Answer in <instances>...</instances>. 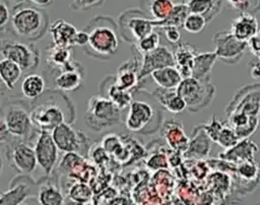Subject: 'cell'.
Instances as JSON below:
<instances>
[{"label":"cell","mask_w":260,"mask_h":205,"mask_svg":"<svg viewBox=\"0 0 260 205\" xmlns=\"http://www.w3.org/2000/svg\"><path fill=\"white\" fill-rule=\"evenodd\" d=\"M27 199H28V198H27ZM27 199H26V200H27ZM26 200H25V201H23V202H22V203H20V204H19V205H36V204H31V203H27V202H26Z\"/></svg>","instance_id":"49"},{"label":"cell","mask_w":260,"mask_h":205,"mask_svg":"<svg viewBox=\"0 0 260 205\" xmlns=\"http://www.w3.org/2000/svg\"><path fill=\"white\" fill-rule=\"evenodd\" d=\"M177 92L184 99L186 109L196 113L209 107L213 99L214 87L208 80H199L191 76L182 79Z\"/></svg>","instance_id":"4"},{"label":"cell","mask_w":260,"mask_h":205,"mask_svg":"<svg viewBox=\"0 0 260 205\" xmlns=\"http://www.w3.org/2000/svg\"><path fill=\"white\" fill-rule=\"evenodd\" d=\"M48 30L52 37L53 45L67 48L75 46L74 41L77 28L70 22L61 18L55 19L49 24Z\"/></svg>","instance_id":"16"},{"label":"cell","mask_w":260,"mask_h":205,"mask_svg":"<svg viewBox=\"0 0 260 205\" xmlns=\"http://www.w3.org/2000/svg\"><path fill=\"white\" fill-rule=\"evenodd\" d=\"M153 95L158 99L159 104L162 105L169 112L173 114H180L186 109V104L176 89H164L157 88Z\"/></svg>","instance_id":"25"},{"label":"cell","mask_w":260,"mask_h":205,"mask_svg":"<svg viewBox=\"0 0 260 205\" xmlns=\"http://www.w3.org/2000/svg\"><path fill=\"white\" fill-rule=\"evenodd\" d=\"M13 1H16V2H21V1H24V0H13Z\"/></svg>","instance_id":"52"},{"label":"cell","mask_w":260,"mask_h":205,"mask_svg":"<svg viewBox=\"0 0 260 205\" xmlns=\"http://www.w3.org/2000/svg\"><path fill=\"white\" fill-rule=\"evenodd\" d=\"M237 170L241 180H246V181L255 180L258 174L257 163H255V161L252 159L239 162Z\"/></svg>","instance_id":"39"},{"label":"cell","mask_w":260,"mask_h":205,"mask_svg":"<svg viewBox=\"0 0 260 205\" xmlns=\"http://www.w3.org/2000/svg\"><path fill=\"white\" fill-rule=\"evenodd\" d=\"M231 33L239 41L248 43L258 31V20L250 13H240L232 22Z\"/></svg>","instance_id":"18"},{"label":"cell","mask_w":260,"mask_h":205,"mask_svg":"<svg viewBox=\"0 0 260 205\" xmlns=\"http://www.w3.org/2000/svg\"><path fill=\"white\" fill-rule=\"evenodd\" d=\"M46 87L45 79L37 73L27 74L21 82V93L27 99H37L40 97Z\"/></svg>","instance_id":"28"},{"label":"cell","mask_w":260,"mask_h":205,"mask_svg":"<svg viewBox=\"0 0 260 205\" xmlns=\"http://www.w3.org/2000/svg\"><path fill=\"white\" fill-rule=\"evenodd\" d=\"M216 59L214 52L197 53L194 57L191 76L199 80H208L211 68Z\"/></svg>","instance_id":"24"},{"label":"cell","mask_w":260,"mask_h":205,"mask_svg":"<svg viewBox=\"0 0 260 205\" xmlns=\"http://www.w3.org/2000/svg\"><path fill=\"white\" fill-rule=\"evenodd\" d=\"M87 41H88L87 32L84 29L77 30V33L75 36L74 45L75 46H79V47H84L87 44Z\"/></svg>","instance_id":"44"},{"label":"cell","mask_w":260,"mask_h":205,"mask_svg":"<svg viewBox=\"0 0 260 205\" xmlns=\"http://www.w3.org/2000/svg\"><path fill=\"white\" fill-rule=\"evenodd\" d=\"M50 133L57 148L63 152L78 153L86 143V137L67 122L58 125Z\"/></svg>","instance_id":"11"},{"label":"cell","mask_w":260,"mask_h":205,"mask_svg":"<svg viewBox=\"0 0 260 205\" xmlns=\"http://www.w3.org/2000/svg\"><path fill=\"white\" fill-rule=\"evenodd\" d=\"M188 14H189V11L185 2L175 3L174 8L171 14L169 15V17L166 20L158 23L157 26H164V25H174L177 27L183 26V22Z\"/></svg>","instance_id":"34"},{"label":"cell","mask_w":260,"mask_h":205,"mask_svg":"<svg viewBox=\"0 0 260 205\" xmlns=\"http://www.w3.org/2000/svg\"><path fill=\"white\" fill-rule=\"evenodd\" d=\"M258 151V145L254 144L251 141H245L242 139V141H239L235 146H233L230 149H226L224 155H220V157L229 160H233L237 163L244 161V160H249L253 159L254 154Z\"/></svg>","instance_id":"26"},{"label":"cell","mask_w":260,"mask_h":205,"mask_svg":"<svg viewBox=\"0 0 260 205\" xmlns=\"http://www.w3.org/2000/svg\"><path fill=\"white\" fill-rule=\"evenodd\" d=\"M150 76L158 87L164 89H176L183 79L175 66H167L153 70Z\"/></svg>","instance_id":"23"},{"label":"cell","mask_w":260,"mask_h":205,"mask_svg":"<svg viewBox=\"0 0 260 205\" xmlns=\"http://www.w3.org/2000/svg\"><path fill=\"white\" fill-rule=\"evenodd\" d=\"M224 205H240L238 203H228V204H224Z\"/></svg>","instance_id":"51"},{"label":"cell","mask_w":260,"mask_h":205,"mask_svg":"<svg viewBox=\"0 0 260 205\" xmlns=\"http://www.w3.org/2000/svg\"><path fill=\"white\" fill-rule=\"evenodd\" d=\"M106 97L111 99L120 110L125 109L132 101L131 92L119 87L116 84L115 80L113 83H111L107 87V96Z\"/></svg>","instance_id":"32"},{"label":"cell","mask_w":260,"mask_h":205,"mask_svg":"<svg viewBox=\"0 0 260 205\" xmlns=\"http://www.w3.org/2000/svg\"><path fill=\"white\" fill-rule=\"evenodd\" d=\"M197 54L196 50L187 44H178L174 53L175 67L180 72L183 78L191 77L194 57Z\"/></svg>","instance_id":"20"},{"label":"cell","mask_w":260,"mask_h":205,"mask_svg":"<svg viewBox=\"0 0 260 205\" xmlns=\"http://www.w3.org/2000/svg\"><path fill=\"white\" fill-rule=\"evenodd\" d=\"M248 49L257 56L260 53V30L256 32V35L248 42Z\"/></svg>","instance_id":"43"},{"label":"cell","mask_w":260,"mask_h":205,"mask_svg":"<svg viewBox=\"0 0 260 205\" xmlns=\"http://www.w3.org/2000/svg\"><path fill=\"white\" fill-rule=\"evenodd\" d=\"M251 64V75L255 79H260V60H252Z\"/></svg>","instance_id":"46"},{"label":"cell","mask_w":260,"mask_h":205,"mask_svg":"<svg viewBox=\"0 0 260 205\" xmlns=\"http://www.w3.org/2000/svg\"><path fill=\"white\" fill-rule=\"evenodd\" d=\"M10 161L15 169L24 175L34 173L38 165L34 147L23 142L17 143L12 148L10 153Z\"/></svg>","instance_id":"15"},{"label":"cell","mask_w":260,"mask_h":205,"mask_svg":"<svg viewBox=\"0 0 260 205\" xmlns=\"http://www.w3.org/2000/svg\"><path fill=\"white\" fill-rule=\"evenodd\" d=\"M71 55V48L53 45L47 50V64L53 70L61 71L70 63Z\"/></svg>","instance_id":"27"},{"label":"cell","mask_w":260,"mask_h":205,"mask_svg":"<svg viewBox=\"0 0 260 205\" xmlns=\"http://www.w3.org/2000/svg\"><path fill=\"white\" fill-rule=\"evenodd\" d=\"M55 85L62 91H74L78 89L82 82V68L80 64L70 61V63L54 79Z\"/></svg>","instance_id":"17"},{"label":"cell","mask_w":260,"mask_h":205,"mask_svg":"<svg viewBox=\"0 0 260 205\" xmlns=\"http://www.w3.org/2000/svg\"><path fill=\"white\" fill-rule=\"evenodd\" d=\"M9 23L15 35L29 41L42 38L50 24L48 13L27 0L17 2L11 8Z\"/></svg>","instance_id":"2"},{"label":"cell","mask_w":260,"mask_h":205,"mask_svg":"<svg viewBox=\"0 0 260 205\" xmlns=\"http://www.w3.org/2000/svg\"><path fill=\"white\" fill-rule=\"evenodd\" d=\"M2 86H3V83H2L1 80H0V93L2 92Z\"/></svg>","instance_id":"50"},{"label":"cell","mask_w":260,"mask_h":205,"mask_svg":"<svg viewBox=\"0 0 260 205\" xmlns=\"http://www.w3.org/2000/svg\"><path fill=\"white\" fill-rule=\"evenodd\" d=\"M228 5L240 13L255 15L260 11V0H225Z\"/></svg>","instance_id":"35"},{"label":"cell","mask_w":260,"mask_h":205,"mask_svg":"<svg viewBox=\"0 0 260 205\" xmlns=\"http://www.w3.org/2000/svg\"><path fill=\"white\" fill-rule=\"evenodd\" d=\"M216 58L228 65L237 64L248 49V43L239 41L231 31H217L213 35Z\"/></svg>","instance_id":"6"},{"label":"cell","mask_w":260,"mask_h":205,"mask_svg":"<svg viewBox=\"0 0 260 205\" xmlns=\"http://www.w3.org/2000/svg\"><path fill=\"white\" fill-rule=\"evenodd\" d=\"M118 26L123 38L128 32L130 36L129 39L136 42L152 32L156 26V22L142 10L128 9L120 15Z\"/></svg>","instance_id":"5"},{"label":"cell","mask_w":260,"mask_h":205,"mask_svg":"<svg viewBox=\"0 0 260 205\" xmlns=\"http://www.w3.org/2000/svg\"><path fill=\"white\" fill-rule=\"evenodd\" d=\"M39 205H64L65 198L60 189L54 184H44L38 191Z\"/></svg>","instance_id":"31"},{"label":"cell","mask_w":260,"mask_h":205,"mask_svg":"<svg viewBox=\"0 0 260 205\" xmlns=\"http://www.w3.org/2000/svg\"><path fill=\"white\" fill-rule=\"evenodd\" d=\"M88 35L84 52L95 59L106 60L114 55L119 46L118 26L110 16L98 15L83 28Z\"/></svg>","instance_id":"1"},{"label":"cell","mask_w":260,"mask_h":205,"mask_svg":"<svg viewBox=\"0 0 260 205\" xmlns=\"http://www.w3.org/2000/svg\"><path fill=\"white\" fill-rule=\"evenodd\" d=\"M3 58L16 63L22 70L36 68L39 63V55L31 45L20 42H8L2 49Z\"/></svg>","instance_id":"10"},{"label":"cell","mask_w":260,"mask_h":205,"mask_svg":"<svg viewBox=\"0 0 260 205\" xmlns=\"http://www.w3.org/2000/svg\"><path fill=\"white\" fill-rule=\"evenodd\" d=\"M22 73V69L13 61L3 58L0 60V80L9 90L13 89Z\"/></svg>","instance_id":"30"},{"label":"cell","mask_w":260,"mask_h":205,"mask_svg":"<svg viewBox=\"0 0 260 205\" xmlns=\"http://www.w3.org/2000/svg\"><path fill=\"white\" fill-rule=\"evenodd\" d=\"M206 24L207 21L202 15L189 13L183 22V27L190 33H199L205 28Z\"/></svg>","instance_id":"36"},{"label":"cell","mask_w":260,"mask_h":205,"mask_svg":"<svg viewBox=\"0 0 260 205\" xmlns=\"http://www.w3.org/2000/svg\"><path fill=\"white\" fill-rule=\"evenodd\" d=\"M159 46V35L156 31H152L144 38L135 42V47L137 51L142 55L149 53Z\"/></svg>","instance_id":"37"},{"label":"cell","mask_w":260,"mask_h":205,"mask_svg":"<svg viewBox=\"0 0 260 205\" xmlns=\"http://www.w3.org/2000/svg\"><path fill=\"white\" fill-rule=\"evenodd\" d=\"M11 8L9 6L8 0H0V29L7 26L10 21Z\"/></svg>","instance_id":"41"},{"label":"cell","mask_w":260,"mask_h":205,"mask_svg":"<svg viewBox=\"0 0 260 205\" xmlns=\"http://www.w3.org/2000/svg\"><path fill=\"white\" fill-rule=\"evenodd\" d=\"M91 196V191L89 187L83 183H77L73 185L68 193V198L78 203H85L89 200Z\"/></svg>","instance_id":"38"},{"label":"cell","mask_w":260,"mask_h":205,"mask_svg":"<svg viewBox=\"0 0 260 205\" xmlns=\"http://www.w3.org/2000/svg\"><path fill=\"white\" fill-rule=\"evenodd\" d=\"M30 120L40 131L51 132L55 127L65 122L63 110L54 101L46 100L37 105L29 113Z\"/></svg>","instance_id":"7"},{"label":"cell","mask_w":260,"mask_h":205,"mask_svg":"<svg viewBox=\"0 0 260 205\" xmlns=\"http://www.w3.org/2000/svg\"><path fill=\"white\" fill-rule=\"evenodd\" d=\"M213 141L217 143L220 147L230 149L235 146L240 141V139L237 136L236 132L229 126V124L223 123Z\"/></svg>","instance_id":"33"},{"label":"cell","mask_w":260,"mask_h":205,"mask_svg":"<svg viewBox=\"0 0 260 205\" xmlns=\"http://www.w3.org/2000/svg\"><path fill=\"white\" fill-rule=\"evenodd\" d=\"M175 3L173 0H142L141 6L143 12L151 19L155 20L156 26L161 21L166 20L171 14Z\"/></svg>","instance_id":"21"},{"label":"cell","mask_w":260,"mask_h":205,"mask_svg":"<svg viewBox=\"0 0 260 205\" xmlns=\"http://www.w3.org/2000/svg\"><path fill=\"white\" fill-rule=\"evenodd\" d=\"M27 1H29L31 4H34L38 7H41V8L47 7L54 2V0H27Z\"/></svg>","instance_id":"47"},{"label":"cell","mask_w":260,"mask_h":205,"mask_svg":"<svg viewBox=\"0 0 260 205\" xmlns=\"http://www.w3.org/2000/svg\"><path fill=\"white\" fill-rule=\"evenodd\" d=\"M38 165L46 175H50L57 164L58 148L50 132L40 131L34 146Z\"/></svg>","instance_id":"8"},{"label":"cell","mask_w":260,"mask_h":205,"mask_svg":"<svg viewBox=\"0 0 260 205\" xmlns=\"http://www.w3.org/2000/svg\"><path fill=\"white\" fill-rule=\"evenodd\" d=\"M139 64L137 63L136 59L134 61L129 60L122 64L118 69L117 76L115 78L116 84L128 91L134 89L139 80Z\"/></svg>","instance_id":"19"},{"label":"cell","mask_w":260,"mask_h":205,"mask_svg":"<svg viewBox=\"0 0 260 205\" xmlns=\"http://www.w3.org/2000/svg\"><path fill=\"white\" fill-rule=\"evenodd\" d=\"M259 84L241 88L230 102L226 113L239 112L251 117H259L260 114V90Z\"/></svg>","instance_id":"9"},{"label":"cell","mask_w":260,"mask_h":205,"mask_svg":"<svg viewBox=\"0 0 260 205\" xmlns=\"http://www.w3.org/2000/svg\"><path fill=\"white\" fill-rule=\"evenodd\" d=\"M140 65L139 79L150 74L153 70L167 66H175L174 54L168 48L158 46L153 51L142 54V61Z\"/></svg>","instance_id":"13"},{"label":"cell","mask_w":260,"mask_h":205,"mask_svg":"<svg viewBox=\"0 0 260 205\" xmlns=\"http://www.w3.org/2000/svg\"><path fill=\"white\" fill-rule=\"evenodd\" d=\"M9 135H10V133L7 129L4 118H0V143L7 141Z\"/></svg>","instance_id":"45"},{"label":"cell","mask_w":260,"mask_h":205,"mask_svg":"<svg viewBox=\"0 0 260 205\" xmlns=\"http://www.w3.org/2000/svg\"><path fill=\"white\" fill-rule=\"evenodd\" d=\"M121 110L108 97L93 95L87 101L85 124L94 132L103 131L120 123Z\"/></svg>","instance_id":"3"},{"label":"cell","mask_w":260,"mask_h":205,"mask_svg":"<svg viewBox=\"0 0 260 205\" xmlns=\"http://www.w3.org/2000/svg\"><path fill=\"white\" fill-rule=\"evenodd\" d=\"M153 109L150 105L141 100L131 101L126 117V127L133 132H141L151 121Z\"/></svg>","instance_id":"14"},{"label":"cell","mask_w":260,"mask_h":205,"mask_svg":"<svg viewBox=\"0 0 260 205\" xmlns=\"http://www.w3.org/2000/svg\"><path fill=\"white\" fill-rule=\"evenodd\" d=\"M64 205H82V204H81V203H78V202H76V201H73V200H71V199L69 198V200H68L67 202L64 201Z\"/></svg>","instance_id":"48"},{"label":"cell","mask_w":260,"mask_h":205,"mask_svg":"<svg viewBox=\"0 0 260 205\" xmlns=\"http://www.w3.org/2000/svg\"><path fill=\"white\" fill-rule=\"evenodd\" d=\"M258 205H260V204H258Z\"/></svg>","instance_id":"53"},{"label":"cell","mask_w":260,"mask_h":205,"mask_svg":"<svg viewBox=\"0 0 260 205\" xmlns=\"http://www.w3.org/2000/svg\"><path fill=\"white\" fill-rule=\"evenodd\" d=\"M29 185L24 181L17 183L11 187L8 191L0 194V205H19L27 198H29Z\"/></svg>","instance_id":"29"},{"label":"cell","mask_w":260,"mask_h":205,"mask_svg":"<svg viewBox=\"0 0 260 205\" xmlns=\"http://www.w3.org/2000/svg\"><path fill=\"white\" fill-rule=\"evenodd\" d=\"M168 42L171 44H179L181 40V33L179 31V27L174 25H164L160 26Z\"/></svg>","instance_id":"42"},{"label":"cell","mask_w":260,"mask_h":205,"mask_svg":"<svg viewBox=\"0 0 260 205\" xmlns=\"http://www.w3.org/2000/svg\"><path fill=\"white\" fill-rule=\"evenodd\" d=\"M4 121L10 135L17 138H27L34 128L29 113L18 105H12L7 109Z\"/></svg>","instance_id":"12"},{"label":"cell","mask_w":260,"mask_h":205,"mask_svg":"<svg viewBox=\"0 0 260 205\" xmlns=\"http://www.w3.org/2000/svg\"><path fill=\"white\" fill-rule=\"evenodd\" d=\"M105 2L106 0H72L70 3V8L74 11H83L94 7H100Z\"/></svg>","instance_id":"40"},{"label":"cell","mask_w":260,"mask_h":205,"mask_svg":"<svg viewBox=\"0 0 260 205\" xmlns=\"http://www.w3.org/2000/svg\"><path fill=\"white\" fill-rule=\"evenodd\" d=\"M185 4L189 13L202 15L208 23L219 13L222 0H186Z\"/></svg>","instance_id":"22"}]
</instances>
